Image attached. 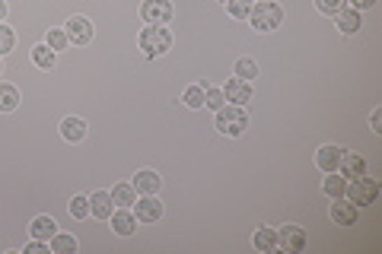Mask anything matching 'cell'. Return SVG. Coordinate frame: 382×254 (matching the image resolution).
<instances>
[{"mask_svg": "<svg viewBox=\"0 0 382 254\" xmlns=\"http://www.w3.org/2000/svg\"><path fill=\"white\" fill-rule=\"evenodd\" d=\"M131 185L137 194H156L163 188V178H160V172H153V169H140Z\"/></svg>", "mask_w": 382, "mask_h": 254, "instance_id": "9a60e30c", "label": "cell"}, {"mask_svg": "<svg viewBox=\"0 0 382 254\" xmlns=\"http://www.w3.org/2000/svg\"><path fill=\"white\" fill-rule=\"evenodd\" d=\"M315 7H319V13L334 16V13H338V10H344V7H348V0H315Z\"/></svg>", "mask_w": 382, "mask_h": 254, "instance_id": "1f68e13d", "label": "cell"}, {"mask_svg": "<svg viewBox=\"0 0 382 254\" xmlns=\"http://www.w3.org/2000/svg\"><path fill=\"white\" fill-rule=\"evenodd\" d=\"M172 0H144L140 3V20L146 22V26H166L169 20H172Z\"/></svg>", "mask_w": 382, "mask_h": 254, "instance_id": "5b68a950", "label": "cell"}, {"mask_svg": "<svg viewBox=\"0 0 382 254\" xmlns=\"http://www.w3.org/2000/svg\"><path fill=\"white\" fill-rule=\"evenodd\" d=\"M245 3H252V0H245Z\"/></svg>", "mask_w": 382, "mask_h": 254, "instance_id": "74e56055", "label": "cell"}, {"mask_svg": "<svg viewBox=\"0 0 382 254\" xmlns=\"http://www.w3.org/2000/svg\"><path fill=\"white\" fill-rule=\"evenodd\" d=\"M233 76H239V80H255L258 76V61L255 57H239L236 64H233Z\"/></svg>", "mask_w": 382, "mask_h": 254, "instance_id": "cb8c5ba5", "label": "cell"}, {"mask_svg": "<svg viewBox=\"0 0 382 254\" xmlns=\"http://www.w3.org/2000/svg\"><path fill=\"white\" fill-rule=\"evenodd\" d=\"M252 248L261 251V254H274L278 251V229H271V226L255 229V235H252Z\"/></svg>", "mask_w": 382, "mask_h": 254, "instance_id": "2e32d148", "label": "cell"}, {"mask_svg": "<svg viewBox=\"0 0 382 254\" xmlns=\"http://www.w3.org/2000/svg\"><path fill=\"white\" fill-rule=\"evenodd\" d=\"M334 20H338V29L344 35H357L363 29V16H360V10H354V7L338 10V13H334Z\"/></svg>", "mask_w": 382, "mask_h": 254, "instance_id": "5bb4252c", "label": "cell"}, {"mask_svg": "<svg viewBox=\"0 0 382 254\" xmlns=\"http://www.w3.org/2000/svg\"><path fill=\"white\" fill-rule=\"evenodd\" d=\"M338 172L344 175V178H360V175H367V159L360 156V153H350V150H344V156H341V162H338Z\"/></svg>", "mask_w": 382, "mask_h": 254, "instance_id": "7c38bea8", "label": "cell"}, {"mask_svg": "<svg viewBox=\"0 0 382 254\" xmlns=\"http://www.w3.org/2000/svg\"><path fill=\"white\" fill-rule=\"evenodd\" d=\"M45 45H48L51 51H67L70 38H67V32H64V29H51V32L45 35Z\"/></svg>", "mask_w": 382, "mask_h": 254, "instance_id": "4316f807", "label": "cell"}, {"mask_svg": "<svg viewBox=\"0 0 382 254\" xmlns=\"http://www.w3.org/2000/svg\"><path fill=\"white\" fill-rule=\"evenodd\" d=\"M115 213V200H111L109 191H96L90 197V216H96V220H109V216Z\"/></svg>", "mask_w": 382, "mask_h": 254, "instance_id": "ac0fdd59", "label": "cell"}, {"mask_svg": "<svg viewBox=\"0 0 382 254\" xmlns=\"http://www.w3.org/2000/svg\"><path fill=\"white\" fill-rule=\"evenodd\" d=\"M67 210H70V216H74V220H86V216H90V197H83V194H74V197H70V204H67Z\"/></svg>", "mask_w": 382, "mask_h": 254, "instance_id": "484cf974", "label": "cell"}, {"mask_svg": "<svg viewBox=\"0 0 382 254\" xmlns=\"http://www.w3.org/2000/svg\"><path fill=\"white\" fill-rule=\"evenodd\" d=\"M29 232H32V239H42V241H48L51 235L57 232V223L51 220V216H35L32 223H29Z\"/></svg>", "mask_w": 382, "mask_h": 254, "instance_id": "d6986e66", "label": "cell"}, {"mask_svg": "<svg viewBox=\"0 0 382 254\" xmlns=\"http://www.w3.org/2000/svg\"><path fill=\"white\" fill-rule=\"evenodd\" d=\"M182 102H185L188 108H204V86H188Z\"/></svg>", "mask_w": 382, "mask_h": 254, "instance_id": "f546056e", "label": "cell"}, {"mask_svg": "<svg viewBox=\"0 0 382 254\" xmlns=\"http://www.w3.org/2000/svg\"><path fill=\"white\" fill-rule=\"evenodd\" d=\"M13 48H16V32L10 26H4V22H0V57L10 55Z\"/></svg>", "mask_w": 382, "mask_h": 254, "instance_id": "f1b7e54d", "label": "cell"}, {"mask_svg": "<svg viewBox=\"0 0 382 254\" xmlns=\"http://www.w3.org/2000/svg\"><path fill=\"white\" fill-rule=\"evenodd\" d=\"M369 127H373V134H382V108H373V115H369Z\"/></svg>", "mask_w": 382, "mask_h": 254, "instance_id": "836d02e7", "label": "cell"}, {"mask_svg": "<svg viewBox=\"0 0 382 254\" xmlns=\"http://www.w3.org/2000/svg\"><path fill=\"white\" fill-rule=\"evenodd\" d=\"M7 20V0H0V22Z\"/></svg>", "mask_w": 382, "mask_h": 254, "instance_id": "d590c367", "label": "cell"}, {"mask_svg": "<svg viewBox=\"0 0 382 254\" xmlns=\"http://www.w3.org/2000/svg\"><path fill=\"white\" fill-rule=\"evenodd\" d=\"M204 105L207 108H223L226 105V96H223V90H217V86H204Z\"/></svg>", "mask_w": 382, "mask_h": 254, "instance_id": "83f0119b", "label": "cell"}, {"mask_svg": "<svg viewBox=\"0 0 382 254\" xmlns=\"http://www.w3.org/2000/svg\"><path fill=\"white\" fill-rule=\"evenodd\" d=\"M32 64H35L39 70H55L57 51H51L48 45H35V48H32Z\"/></svg>", "mask_w": 382, "mask_h": 254, "instance_id": "ffe728a7", "label": "cell"}, {"mask_svg": "<svg viewBox=\"0 0 382 254\" xmlns=\"http://www.w3.org/2000/svg\"><path fill=\"white\" fill-rule=\"evenodd\" d=\"M86 131H90V127H86V121L83 118H64L61 121V137L67 140V143H80V140H86Z\"/></svg>", "mask_w": 382, "mask_h": 254, "instance_id": "e0dca14e", "label": "cell"}, {"mask_svg": "<svg viewBox=\"0 0 382 254\" xmlns=\"http://www.w3.org/2000/svg\"><path fill=\"white\" fill-rule=\"evenodd\" d=\"M348 3H350L354 10H369V7L376 3V0H348Z\"/></svg>", "mask_w": 382, "mask_h": 254, "instance_id": "e575fe53", "label": "cell"}, {"mask_svg": "<svg viewBox=\"0 0 382 254\" xmlns=\"http://www.w3.org/2000/svg\"><path fill=\"white\" fill-rule=\"evenodd\" d=\"M26 254H51V245L48 241H42V239H32L26 245Z\"/></svg>", "mask_w": 382, "mask_h": 254, "instance_id": "d6a6232c", "label": "cell"}, {"mask_svg": "<svg viewBox=\"0 0 382 254\" xmlns=\"http://www.w3.org/2000/svg\"><path fill=\"white\" fill-rule=\"evenodd\" d=\"M223 96H226L229 105H249V102H252V83H249V80H239V76H233V80L223 86Z\"/></svg>", "mask_w": 382, "mask_h": 254, "instance_id": "8fae6325", "label": "cell"}, {"mask_svg": "<svg viewBox=\"0 0 382 254\" xmlns=\"http://www.w3.org/2000/svg\"><path fill=\"white\" fill-rule=\"evenodd\" d=\"M109 223H111V229H115V235H121V239L137 232V216H134L131 206H115V213L109 216Z\"/></svg>", "mask_w": 382, "mask_h": 254, "instance_id": "9c48e42d", "label": "cell"}, {"mask_svg": "<svg viewBox=\"0 0 382 254\" xmlns=\"http://www.w3.org/2000/svg\"><path fill=\"white\" fill-rule=\"evenodd\" d=\"M226 10H229L233 20H249L252 3H245V0H226Z\"/></svg>", "mask_w": 382, "mask_h": 254, "instance_id": "4dcf8cb0", "label": "cell"}, {"mask_svg": "<svg viewBox=\"0 0 382 254\" xmlns=\"http://www.w3.org/2000/svg\"><path fill=\"white\" fill-rule=\"evenodd\" d=\"M51 245V254H74L76 251V235H67V232H55L48 239Z\"/></svg>", "mask_w": 382, "mask_h": 254, "instance_id": "44dd1931", "label": "cell"}, {"mask_svg": "<svg viewBox=\"0 0 382 254\" xmlns=\"http://www.w3.org/2000/svg\"><path fill=\"white\" fill-rule=\"evenodd\" d=\"M109 194H111V200H115V206H134V200H137V191H134V185H128V181L115 185Z\"/></svg>", "mask_w": 382, "mask_h": 254, "instance_id": "603a6c76", "label": "cell"}, {"mask_svg": "<svg viewBox=\"0 0 382 254\" xmlns=\"http://www.w3.org/2000/svg\"><path fill=\"white\" fill-rule=\"evenodd\" d=\"M20 105V90L13 83H0V111H13Z\"/></svg>", "mask_w": 382, "mask_h": 254, "instance_id": "d4e9b609", "label": "cell"}, {"mask_svg": "<svg viewBox=\"0 0 382 254\" xmlns=\"http://www.w3.org/2000/svg\"><path fill=\"white\" fill-rule=\"evenodd\" d=\"M0 73H4V64H0Z\"/></svg>", "mask_w": 382, "mask_h": 254, "instance_id": "8d00e7d4", "label": "cell"}, {"mask_svg": "<svg viewBox=\"0 0 382 254\" xmlns=\"http://www.w3.org/2000/svg\"><path fill=\"white\" fill-rule=\"evenodd\" d=\"M64 32H67L70 45H90L93 41V22L86 20V16H70Z\"/></svg>", "mask_w": 382, "mask_h": 254, "instance_id": "30bf717a", "label": "cell"}, {"mask_svg": "<svg viewBox=\"0 0 382 254\" xmlns=\"http://www.w3.org/2000/svg\"><path fill=\"white\" fill-rule=\"evenodd\" d=\"M306 248V232L299 226H280L278 229V251L299 254Z\"/></svg>", "mask_w": 382, "mask_h": 254, "instance_id": "ba28073f", "label": "cell"}, {"mask_svg": "<svg viewBox=\"0 0 382 254\" xmlns=\"http://www.w3.org/2000/svg\"><path fill=\"white\" fill-rule=\"evenodd\" d=\"M341 156H344V146H334V143H325L319 146V153H315V165H319L322 172H338V162Z\"/></svg>", "mask_w": 382, "mask_h": 254, "instance_id": "4fadbf2b", "label": "cell"}, {"mask_svg": "<svg viewBox=\"0 0 382 254\" xmlns=\"http://www.w3.org/2000/svg\"><path fill=\"white\" fill-rule=\"evenodd\" d=\"M214 124L223 137H239V134H245V127H249L245 105H223V108H217Z\"/></svg>", "mask_w": 382, "mask_h": 254, "instance_id": "6da1fadb", "label": "cell"}, {"mask_svg": "<svg viewBox=\"0 0 382 254\" xmlns=\"http://www.w3.org/2000/svg\"><path fill=\"white\" fill-rule=\"evenodd\" d=\"M376 194H379V181L369 178V175H360V178H350L348 181V191H344V197H348L354 206H369L376 200Z\"/></svg>", "mask_w": 382, "mask_h": 254, "instance_id": "277c9868", "label": "cell"}, {"mask_svg": "<svg viewBox=\"0 0 382 254\" xmlns=\"http://www.w3.org/2000/svg\"><path fill=\"white\" fill-rule=\"evenodd\" d=\"M328 216H332L334 226L350 229V226H357V220H360V206H354L348 197H332V206H328Z\"/></svg>", "mask_w": 382, "mask_h": 254, "instance_id": "8992f818", "label": "cell"}, {"mask_svg": "<svg viewBox=\"0 0 382 254\" xmlns=\"http://www.w3.org/2000/svg\"><path fill=\"white\" fill-rule=\"evenodd\" d=\"M249 22L255 32H274V29H280V22H284V10H280V3H274V0H261V3L252 7Z\"/></svg>", "mask_w": 382, "mask_h": 254, "instance_id": "7a4b0ae2", "label": "cell"}, {"mask_svg": "<svg viewBox=\"0 0 382 254\" xmlns=\"http://www.w3.org/2000/svg\"><path fill=\"white\" fill-rule=\"evenodd\" d=\"M137 41H140L144 57H163L169 48H172V32H169L166 26H146Z\"/></svg>", "mask_w": 382, "mask_h": 254, "instance_id": "3957f363", "label": "cell"}, {"mask_svg": "<svg viewBox=\"0 0 382 254\" xmlns=\"http://www.w3.org/2000/svg\"><path fill=\"white\" fill-rule=\"evenodd\" d=\"M131 210H134V216H137V223H156L163 216V204L156 194H140Z\"/></svg>", "mask_w": 382, "mask_h": 254, "instance_id": "52a82bcc", "label": "cell"}, {"mask_svg": "<svg viewBox=\"0 0 382 254\" xmlns=\"http://www.w3.org/2000/svg\"><path fill=\"white\" fill-rule=\"evenodd\" d=\"M322 191L328 194V197H344V191H348V178L341 172H328V178L322 181Z\"/></svg>", "mask_w": 382, "mask_h": 254, "instance_id": "7402d4cb", "label": "cell"}]
</instances>
